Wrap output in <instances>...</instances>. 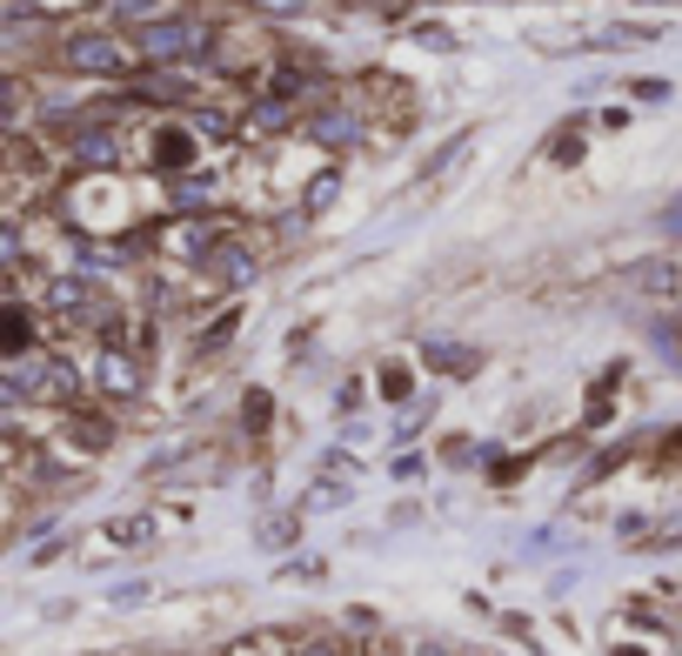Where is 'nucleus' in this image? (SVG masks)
<instances>
[{
	"label": "nucleus",
	"instance_id": "f257e3e1",
	"mask_svg": "<svg viewBox=\"0 0 682 656\" xmlns=\"http://www.w3.org/2000/svg\"><path fill=\"white\" fill-rule=\"evenodd\" d=\"M74 61H80V67H114L121 54H114V41H108V47H101V41H80V47H74Z\"/></svg>",
	"mask_w": 682,
	"mask_h": 656
},
{
	"label": "nucleus",
	"instance_id": "f03ea898",
	"mask_svg": "<svg viewBox=\"0 0 682 656\" xmlns=\"http://www.w3.org/2000/svg\"><path fill=\"white\" fill-rule=\"evenodd\" d=\"M161 154H167V168H188L195 147H188V134H167V141H154V161H161Z\"/></svg>",
	"mask_w": 682,
	"mask_h": 656
}]
</instances>
